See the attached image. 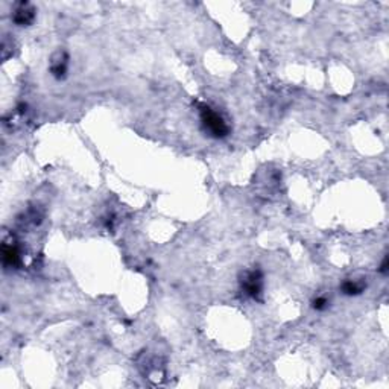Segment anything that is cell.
I'll return each mask as SVG.
<instances>
[{
	"mask_svg": "<svg viewBox=\"0 0 389 389\" xmlns=\"http://www.w3.org/2000/svg\"><path fill=\"white\" fill-rule=\"evenodd\" d=\"M199 116H201V124L202 128L206 132H209V135L215 137V138H223L227 137L230 132V128L227 125V122L223 120V117L213 110L212 107L201 104L199 105Z\"/></svg>",
	"mask_w": 389,
	"mask_h": 389,
	"instance_id": "cell-1",
	"label": "cell"
},
{
	"mask_svg": "<svg viewBox=\"0 0 389 389\" xmlns=\"http://www.w3.org/2000/svg\"><path fill=\"white\" fill-rule=\"evenodd\" d=\"M242 291L251 298H259L263 288V275L260 269L247 271L243 274V278L240 280Z\"/></svg>",
	"mask_w": 389,
	"mask_h": 389,
	"instance_id": "cell-2",
	"label": "cell"
},
{
	"mask_svg": "<svg viewBox=\"0 0 389 389\" xmlns=\"http://www.w3.org/2000/svg\"><path fill=\"white\" fill-rule=\"evenodd\" d=\"M34 9L28 5V3H22L14 12V23H17L18 26H29L34 22Z\"/></svg>",
	"mask_w": 389,
	"mask_h": 389,
	"instance_id": "cell-3",
	"label": "cell"
},
{
	"mask_svg": "<svg viewBox=\"0 0 389 389\" xmlns=\"http://www.w3.org/2000/svg\"><path fill=\"white\" fill-rule=\"evenodd\" d=\"M67 55L66 53H61V58L59 59H53V63H52V75L56 78V79H61V78H64L66 73H67Z\"/></svg>",
	"mask_w": 389,
	"mask_h": 389,
	"instance_id": "cell-4",
	"label": "cell"
},
{
	"mask_svg": "<svg viewBox=\"0 0 389 389\" xmlns=\"http://www.w3.org/2000/svg\"><path fill=\"white\" fill-rule=\"evenodd\" d=\"M341 289L345 295H359L363 292L365 284L362 281H356V280H346L342 283Z\"/></svg>",
	"mask_w": 389,
	"mask_h": 389,
	"instance_id": "cell-5",
	"label": "cell"
},
{
	"mask_svg": "<svg viewBox=\"0 0 389 389\" xmlns=\"http://www.w3.org/2000/svg\"><path fill=\"white\" fill-rule=\"evenodd\" d=\"M327 304H329L327 298H324V297H318L316 300H313V309H316V310H324L325 307H327Z\"/></svg>",
	"mask_w": 389,
	"mask_h": 389,
	"instance_id": "cell-6",
	"label": "cell"
},
{
	"mask_svg": "<svg viewBox=\"0 0 389 389\" xmlns=\"http://www.w3.org/2000/svg\"><path fill=\"white\" fill-rule=\"evenodd\" d=\"M386 266H388V257H385V260H383V263H382V268H380L382 272H386V271H388Z\"/></svg>",
	"mask_w": 389,
	"mask_h": 389,
	"instance_id": "cell-7",
	"label": "cell"
}]
</instances>
